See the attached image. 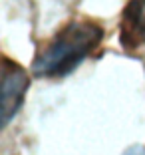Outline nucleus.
Returning <instances> with one entry per match:
<instances>
[{"instance_id": "nucleus-1", "label": "nucleus", "mask_w": 145, "mask_h": 155, "mask_svg": "<svg viewBox=\"0 0 145 155\" xmlns=\"http://www.w3.org/2000/svg\"><path fill=\"white\" fill-rule=\"evenodd\" d=\"M104 40V30L91 20H72L36 56V78H62L72 74Z\"/></svg>"}, {"instance_id": "nucleus-2", "label": "nucleus", "mask_w": 145, "mask_h": 155, "mask_svg": "<svg viewBox=\"0 0 145 155\" xmlns=\"http://www.w3.org/2000/svg\"><path fill=\"white\" fill-rule=\"evenodd\" d=\"M28 74L14 64L12 60L4 58V70H2V121L8 125V121L16 115L20 105L24 101L28 90Z\"/></svg>"}, {"instance_id": "nucleus-3", "label": "nucleus", "mask_w": 145, "mask_h": 155, "mask_svg": "<svg viewBox=\"0 0 145 155\" xmlns=\"http://www.w3.org/2000/svg\"><path fill=\"white\" fill-rule=\"evenodd\" d=\"M119 40L127 52L145 48V0H127L121 14Z\"/></svg>"}, {"instance_id": "nucleus-4", "label": "nucleus", "mask_w": 145, "mask_h": 155, "mask_svg": "<svg viewBox=\"0 0 145 155\" xmlns=\"http://www.w3.org/2000/svg\"><path fill=\"white\" fill-rule=\"evenodd\" d=\"M123 155H145V145H133L127 151H123Z\"/></svg>"}]
</instances>
